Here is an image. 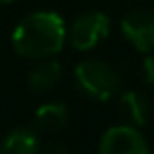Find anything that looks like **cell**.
Returning a JSON list of instances; mask_svg holds the SVG:
<instances>
[{"label": "cell", "mask_w": 154, "mask_h": 154, "mask_svg": "<svg viewBox=\"0 0 154 154\" xmlns=\"http://www.w3.org/2000/svg\"><path fill=\"white\" fill-rule=\"evenodd\" d=\"M140 76L146 86L154 88V55H146L140 63Z\"/></svg>", "instance_id": "obj_10"}, {"label": "cell", "mask_w": 154, "mask_h": 154, "mask_svg": "<svg viewBox=\"0 0 154 154\" xmlns=\"http://www.w3.org/2000/svg\"><path fill=\"white\" fill-rule=\"evenodd\" d=\"M10 2H14V0H0V4H10Z\"/></svg>", "instance_id": "obj_12"}, {"label": "cell", "mask_w": 154, "mask_h": 154, "mask_svg": "<svg viewBox=\"0 0 154 154\" xmlns=\"http://www.w3.org/2000/svg\"><path fill=\"white\" fill-rule=\"evenodd\" d=\"M74 80L84 96L98 102L111 100L121 90V74L113 64L100 59H86L76 64Z\"/></svg>", "instance_id": "obj_2"}, {"label": "cell", "mask_w": 154, "mask_h": 154, "mask_svg": "<svg viewBox=\"0 0 154 154\" xmlns=\"http://www.w3.org/2000/svg\"><path fill=\"white\" fill-rule=\"evenodd\" d=\"M39 154H70V150L60 143H47L45 146L41 144V152Z\"/></svg>", "instance_id": "obj_11"}, {"label": "cell", "mask_w": 154, "mask_h": 154, "mask_svg": "<svg viewBox=\"0 0 154 154\" xmlns=\"http://www.w3.org/2000/svg\"><path fill=\"white\" fill-rule=\"evenodd\" d=\"M109 29L111 20L103 12H84L66 27V43L76 51H90L107 37Z\"/></svg>", "instance_id": "obj_3"}, {"label": "cell", "mask_w": 154, "mask_h": 154, "mask_svg": "<svg viewBox=\"0 0 154 154\" xmlns=\"http://www.w3.org/2000/svg\"><path fill=\"white\" fill-rule=\"evenodd\" d=\"M119 115L125 119V125H131V127H143L146 125V121L150 119V102L143 92L137 90H127L119 94Z\"/></svg>", "instance_id": "obj_6"}, {"label": "cell", "mask_w": 154, "mask_h": 154, "mask_svg": "<svg viewBox=\"0 0 154 154\" xmlns=\"http://www.w3.org/2000/svg\"><path fill=\"white\" fill-rule=\"evenodd\" d=\"M121 33L137 51L154 53V10L135 8L121 20Z\"/></svg>", "instance_id": "obj_5"}, {"label": "cell", "mask_w": 154, "mask_h": 154, "mask_svg": "<svg viewBox=\"0 0 154 154\" xmlns=\"http://www.w3.org/2000/svg\"><path fill=\"white\" fill-rule=\"evenodd\" d=\"M63 78V66L55 59H41L27 74L29 90L35 94L51 92Z\"/></svg>", "instance_id": "obj_8"}, {"label": "cell", "mask_w": 154, "mask_h": 154, "mask_svg": "<svg viewBox=\"0 0 154 154\" xmlns=\"http://www.w3.org/2000/svg\"><path fill=\"white\" fill-rule=\"evenodd\" d=\"M100 154H150L148 140L139 127L115 125L100 139Z\"/></svg>", "instance_id": "obj_4"}, {"label": "cell", "mask_w": 154, "mask_h": 154, "mask_svg": "<svg viewBox=\"0 0 154 154\" xmlns=\"http://www.w3.org/2000/svg\"><path fill=\"white\" fill-rule=\"evenodd\" d=\"M68 119H70L68 107L60 102H47L39 105L35 111V125L41 133H47V135L60 133L68 125Z\"/></svg>", "instance_id": "obj_9"}, {"label": "cell", "mask_w": 154, "mask_h": 154, "mask_svg": "<svg viewBox=\"0 0 154 154\" xmlns=\"http://www.w3.org/2000/svg\"><path fill=\"white\" fill-rule=\"evenodd\" d=\"M41 139L29 127H16L0 139V154H39Z\"/></svg>", "instance_id": "obj_7"}, {"label": "cell", "mask_w": 154, "mask_h": 154, "mask_svg": "<svg viewBox=\"0 0 154 154\" xmlns=\"http://www.w3.org/2000/svg\"><path fill=\"white\" fill-rule=\"evenodd\" d=\"M64 45L66 23L53 10H39L26 16L12 31V47L23 59H53Z\"/></svg>", "instance_id": "obj_1"}]
</instances>
